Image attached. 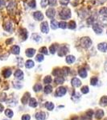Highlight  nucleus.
<instances>
[{"label": "nucleus", "instance_id": "obj_1", "mask_svg": "<svg viewBox=\"0 0 107 120\" xmlns=\"http://www.w3.org/2000/svg\"><path fill=\"white\" fill-rule=\"evenodd\" d=\"M60 17L62 19H69L71 17V11L67 7H64L60 12Z\"/></svg>", "mask_w": 107, "mask_h": 120}, {"label": "nucleus", "instance_id": "obj_46", "mask_svg": "<svg viewBox=\"0 0 107 120\" xmlns=\"http://www.w3.org/2000/svg\"><path fill=\"white\" fill-rule=\"evenodd\" d=\"M31 119V117H30V115H24L22 117V120H30Z\"/></svg>", "mask_w": 107, "mask_h": 120}, {"label": "nucleus", "instance_id": "obj_16", "mask_svg": "<svg viewBox=\"0 0 107 120\" xmlns=\"http://www.w3.org/2000/svg\"><path fill=\"white\" fill-rule=\"evenodd\" d=\"M99 14L104 18H107V7H102L99 11Z\"/></svg>", "mask_w": 107, "mask_h": 120}, {"label": "nucleus", "instance_id": "obj_3", "mask_svg": "<svg viewBox=\"0 0 107 120\" xmlns=\"http://www.w3.org/2000/svg\"><path fill=\"white\" fill-rule=\"evenodd\" d=\"M66 94V89L64 87V86H61L56 90V95L57 97H62Z\"/></svg>", "mask_w": 107, "mask_h": 120}, {"label": "nucleus", "instance_id": "obj_49", "mask_svg": "<svg viewBox=\"0 0 107 120\" xmlns=\"http://www.w3.org/2000/svg\"><path fill=\"white\" fill-rule=\"evenodd\" d=\"M3 111V106L2 104H0V111Z\"/></svg>", "mask_w": 107, "mask_h": 120}, {"label": "nucleus", "instance_id": "obj_9", "mask_svg": "<svg viewBox=\"0 0 107 120\" xmlns=\"http://www.w3.org/2000/svg\"><path fill=\"white\" fill-rule=\"evenodd\" d=\"M71 83L74 87H78V86H80L81 85V82L80 81V79H78L77 78H73L72 79Z\"/></svg>", "mask_w": 107, "mask_h": 120}, {"label": "nucleus", "instance_id": "obj_7", "mask_svg": "<svg viewBox=\"0 0 107 120\" xmlns=\"http://www.w3.org/2000/svg\"><path fill=\"white\" fill-rule=\"evenodd\" d=\"M33 17L37 21H41L44 19V15H43V14L40 11H36V12H35L34 14H33Z\"/></svg>", "mask_w": 107, "mask_h": 120}, {"label": "nucleus", "instance_id": "obj_12", "mask_svg": "<svg viewBox=\"0 0 107 120\" xmlns=\"http://www.w3.org/2000/svg\"><path fill=\"white\" fill-rule=\"evenodd\" d=\"M45 118H46L45 113L43 111L38 112V113H36V119L37 120H44Z\"/></svg>", "mask_w": 107, "mask_h": 120}, {"label": "nucleus", "instance_id": "obj_6", "mask_svg": "<svg viewBox=\"0 0 107 120\" xmlns=\"http://www.w3.org/2000/svg\"><path fill=\"white\" fill-rule=\"evenodd\" d=\"M68 51H69V48L65 46H63L62 47H61V49L59 50V51H58V55L64 56L68 53Z\"/></svg>", "mask_w": 107, "mask_h": 120}, {"label": "nucleus", "instance_id": "obj_43", "mask_svg": "<svg viewBox=\"0 0 107 120\" xmlns=\"http://www.w3.org/2000/svg\"><path fill=\"white\" fill-rule=\"evenodd\" d=\"M94 21H95L94 18H93V17H90V18H89L88 20H87V23L89 24V25H91V24H93Z\"/></svg>", "mask_w": 107, "mask_h": 120}, {"label": "nucleus", "instance_id": "obj_45", "mask_svg": "<svg viewBox=\"0 0 107 120\" xmlns=\"http://www.w3.org/2000/svg\"><path fill=\"white\" fill-rule=\"evenodd\" d=\"M69 1H70V0H60L61 3L62 5H64V6L68 5V3H69Z\"/></svg>", "mask_w": 107, "mask_h": 120}, {"label": "nucleus", "instance_id": "obj_25", "mask_svg": "<svg viewBox=\"0 0 107 120\" xmlns=\"http://www.w3.org/2000/svg\"><path fill=\"white\" fill-rule=\"evenodd\" d=\"M50 24H51L52 29H53V30H56V29H57L58 27H59V26H58V22L56 20H52Z\"/></svg>", "mask_w": 107, "mask_h": 120}, {"label": "nucleus", "instance_id": "obj_24", "mask_svg": "<svg viewBox=\"0 0 107 120\" xmlns=\"http://www.w3.org/2000/svg\"><path fill=\"white\" fill-rule=\"evenodd\" d=\"M64 82H65V79L61 76H57L55 79V82L57 83V84H62Z\"/></svg>", "mask_w": 107, "mask_h": 120}, {"label": "nucleus", "instance_id": "obj_29", "mask_svg": "<svg viewBox=\"0 0 107 120\" xmlns=\"http://www.w3.org/2000/svg\"><path fill=\"white\" fill-rule=\"evenodd\" d=\"M68 27H69V29H71V30H73V29L76 28V22L75 21L72 20L70 21V22H69V24H68Z\"/></svg>", "mask_w": 107, "mask_h": 120}, {"label": "nucleus", "instance_id": "obj_36", "mask_svg": "<svg viewBox=\"0 0 107 120\" xmlns=\"http://www.w3.org/2000/svg\"><path fill=\"white\" fill-rule=\"evenodd\" d=\"M36 60L37 62H42L44 60V55L42 54H39L36 56Z\"/></svg>", "mask_w": 107, "mask_h": 120}, {"label": "nucleus", "instance_id": "obj_38", "mask_svg": "<svg viewBox=\"0 0 107 120\" xmlns=\"http://www.w3.org/2000/svg\"><path fill=\"white\" fill-rule=\"evenodd\" d=\"M40 53L44 54V55H48V49H47V48L45 47V46H44V47L40 48Z\"/></svg>", "mask_w": 107, "mask_h": 120}, {"label": "nucleus", "instance_id": "obj_26", "mask_svg": "<svg viewBox=\"0 0 107 120\" xmlns=\"http://www.w3.org/2000/svg\"><path fill=\"white\" fill-rule=\"evenodd\" d=\"M3 76L5 77V78H9L10 76H11V69H7L5 70L4 71H3Z\"/></svg>", "mask_w": 107, "mask_h": 120}, {"label": "nucleus", "instance_id": "obj_44", "mask_svg": "<svg viewBox=\"0 0 107 120\" xmlns=\"http://www.w3.org/2000/svg\"><path fill=\"white\" fill-rule=\"evenodd\" d=\"M48 2L50 6H55L56 4V0H48Z\"/></svg>", "mask_w": 107, "mask_h": 120}, {"label": "nucleus", "instance_id": "obj_21", "mask_svg": "<svg viewBox=\"0 0 107 120\" xmlns=\"http://www.w3.org/2000/svg\"><path fill=\"white\" fill-rule=\"evenodd\" d=\"M34 62L32 61V60H28V61L26 62V63H25V67H27V68L30 69V68H32L33 67H34Z\"/></svg>", "mask_w": 107, "mask_h": 120}, {"label": "nucleus", "instance_id": "obj_14", "mask_svg": "<svg viewBox=\"0 0 107 120\" xmlns=\"http://www.w3.org/2000/svg\"><path fill=\"white\" fill-rule=\"evenodd\" d=\"M19 51H20V48H19V46H13L12 47H11V51L12 54H14V55H19Z\"/></svg>", "mask_w": 107, "mask_h": 120}, {"label": "nucleus", "instance_id": "obj_30", "mask_svg": "<svg viewBox=\"0 0 107 120\" xmlns=\"http://www.w3.org/2000/svg\"><path fill=\"white\" fill-rule=\"evenodd\" d=\"M100 104L102 106H107V96H103V97L101 98Z\"/></svg>", "mask_w": 107, "mask_h": 120}, {"label": "nucleus", "instance_id": "obj_20", "mask_svg": "<svg viewBox=\"0 0 107 120\" xmlns=\"http://www.w3.org/2000/svg\"><path fill=\"white\" fill-rule=\"evenodd\" d=\"M29 99H30V94H29V93H26L22 98V102L23 104H26L27 102H28Z\"/></svg>", "mask_w": 107, "mask_h": 120}, {"label": "nucleus", "instance_id": "obj_22", "mask_svg": "<svg viewBox=\"0 0 107 120\" xmlns=\"http://www.w3.org/2000/svg\"><path fill=\"white\" fill-rule=\"evenodd\" d=\"M104 115V112L102 110H98V111L96 112V115H95V117L97 118L98 119H101Z\"/></svg>", "mask_w": 107, "mask_h": 120}, {"label": "nucleus", "instance_id": "obj_47", "mask_svg": "<svg viewBox=\"0 0 107 120\" xmlns=\"http://www.w3.org/2000/svg\"><path fill=\"white\" fill-rule=\"evenodd\" d=\"M5 5V1L4 0H0V7H3Z\"/></svg>", "mask_w": 107, "mask_h": 120}, {"label": "nucleus", "instance_id": "obj_40", "mask_svg": "<svg viewBox=\"0 0 107 120\" xmlns=\"http://www.w3.org/2000/svg\"><path fill=\"white\" fill-rule=\"evenodd\" d=\"M81 92H82L83 94H87V93L89 92V87L87 86H83V87L81 88Z\"/></svg>", "mask_w": 107, "mask_h": 120}, {"label": "nucleus", "instance_id": "obj_4", "mask_svg": "<svg viewBox=\"0 0 107 120\" xmlns=\"http://www.w3.org/2000/svg\"><path fill=\"white\" fill-rule=\"evenodd\" d=\"M40 29H41V31L44 34H47L49 31V27H48V22H44L41 23L40 25Z\"/></svg>", "mask_w": 107, "mask_h": 120}, {"label": "nucleus", "instance_id": "obj_10", "mask_svg": "<svg viewBox=\"0 0 107 120\" xmlns=\"http://www.w3.org/2000/svg\"><path fill=\"white\" fill-rule=\"evenodd\" d=\"M93 30H94V32L96 33V34H102V28L98 24H97V23H95V24L93 25Z\"/></svg>", "mask_w": 107, "mask_h": 120}, {"label": "nucleus", "instance_id": "obj_37", "mask_svg": "<svg viewBox=\"0 0 107 120\" xmlns=\"http://www.w3.org/2000/svg\"><path fill=\"white\" fill-rule=\"evenodd\" d=\"M51 82H52V78L50 76H46L44 79V82L45 84H49Z\"/></svg>", "mask_w": 107, "mask_h": 120}, {"label": "nucleus", "instance_id": "obj_18", "mask_svg": "<svg viewBox=\"0 0 107 120\" xmlns=\"http://www.w3.org/2000/svg\"><path fill=\"white\" fill-rule=\"evenodd\" d=\"M75 57L73 55H69L67 56V58H66V62H67V63H69V64H72V63H73L75 62Z\"/></svg>", "mask_w": 107, "mask_h": 120}, {"label": "nucleus", "instance_id": "obj_27", "mask_svg": "<svg viewBox=\"0 0 107 120\" xmlns=\"http://www.w3.org/2000/svg\"><path fill=\"white\" fill-rule=\"evenodd\" d=\"M45 107L48 110V111H52V110L54 109V105L52 103V102H48L45 103Z\"/></svg>", "mask_w": 107, "mask_h": 120}, {"label": "nucleus", "instance_id": "obj_31", "mask_svg": "<svg viewBox=\"0 0 107 120\" xmlns=\"http://www.w3.org/2000/svg\"><path fill=\"white\" fill-rule=\"evenodd\" d=\"M52 86H50V85H47L45 88H44V92L46 94H50V93H52Z\"/></svg>", "mask_w": 107, "mask_h": 120}, {"label": "nucleus", "instance_id": "obj_17", "mask_svg": "<svg viewBox=\"0 0 107 120\" xmlns=\"http://www.w3.org/2000/svg\"><path fill=\"white\" fill-rule=\"evenodd\" d=\"M28 102H29V106H32V107H36L38 105L37 101H36V99H35V98H30Z\"/></svg>", "mask_w": 107, "mask_h": 120}, {"label": "nucleus", "instance_id": "obj_34", "mask_svg": "<svg viewBox=\"0 0 107 120\" xmlns=\"http://www.w3.org/2000/svg\"><path fill=\"white\" fill-rule=\"evenodd\" d=\"M56 47L57 46L56 44H52V45L49 47V51L51 52V54H55L56 53Z\"/></svg>", "mask_w": 107, "mask_h": 120}, {"label": "nucleus", "instance_id": "obj_48", "mask_svg": "<svg viewBox=\"0 0 107 120\" xmlns=\"http://www.w3.org/2000/svg\"><path fill=\"white\" fill-rule=\"evenodd\" d=\"M12 41H13V39H12V38H10V39H8L7 42H6V43H7V44H9V43H11V42H12Z\"/></svg>", "mask_w": 107, "mask_h": 120}, {"label": "nucleus", "instance_id": "obj_42", "mask_svg": "<svg viewBox=\"0 0 107 120\" xmlns=\"http://www.w3.org/2000/svg\"><path fill=\"white\" fill-rule=\"evenodd\" d=\"M41 7H47V5L48 4V0H42L41 1Z\"/></svg>", "mask_w": 107, "mask_h": 120}, {"label": "nucleus", "instance_id": "obj_15", "mask_svg": "<svg viewBox=\"0 0 107 120\" xmlns=\"http://www.w3.org/2000/svg\"><path fill=\"white\" fill-rule=\"evenodd\" d=\"M35 53H36V50L33 49V48H29L26 51V55L29 58L32 57L35 55Z\"/></svg>", "mask_w": 107, "mask_h": 120}, {"label": "nucleus", "instance_id": "obj_33", "mask_svg": "<svg viewBox=\"0 0 107 120\" xmlns=\"http://www.w3.org/2000/svg\"><path fill=\"white\" fill-rule=\"evenodd\" d=\"M5 115L7 116V117H9V118H12L13 117V111H11V109H7L5 111Z\"/></svg>", "mask_w": 107, "mask_h": 120}, {"label": "nucleus", "instance_id": "obj_35", "mask_svg": "<svg viewBox=\"0 0 107 120\" xmlns=\"http://www.w3.org/2000/svg\"><path fill=\"white\" fill-rule=\"evenodd\" d=\"M58 26H59L60 28H62V29H65L68 27V24L65 22H64V21L58 23Z\"/></svg>", "mask_w": 107, "mask_h": 120}, {"label": "nucleus", "instance_id": "obj_50", "mask_svg": "<svg viewBox=\"0 0 107 120\" xmlns=\"http://www.w3.org/2000/svg\"><path fill=\"white\" fill-rule=\"evenodd\" d=\"M106 34H107V31H106Z\"/></svg>", "mask_w": 107, "mask_h": 120}, {"label": "nucleus", "instance_id": "obj_11", "mask_svg": "<svg viewBox=\"0 0 107 120\" xmlns=\"http://www.w3.org/2000/svg\"><path fill=\"white\" fill-rule=\"evenodd\" d=\"M15 77L19 80H22L23 79V72L20 70H17L15 72Z\"/></svg>", "mask_w": 107, "mask_h": 120}, {"label": "nucleus", "instance_id": "obj_8", "mask_svg": "<svg viewBox=\"0 0 107 120\" xmlns=\"http://www.w3.org/2000/svg\"><path fill=\"white\" fill-rule=\"evenodd\" d=\"M98 48L100 51L106 52L107 51V43L106 42H102V43H99L98 46Z\"/></svg>", "mask_w": 107, "mask_h": 120}, {"label": "nucleus", "instance_id": "obj_13", "mask_svg": "<svg viewBox=\"0 0 107 120\" xmlns=\"http://www.w3.org/2000/svg\"><path fill=\"white\" fill-rule=\"evenodd\" d=\"M3 28H4L5 30H7V31H12V25H11V22H5L4 24H3Z\"/></svg>", "mask_w": 107, "mask_h": 120}, {"label": "nucleus", "instance_id": "obj_39", "mask_svg": "<svg viewBox=\"0 0 107 120\" xmlns=\"http://www.w3.org/2000/svg\"><path fill=\"white\" fill-rule=\"evenodd\" d=\"M98 81V78H96V77H93V78L91 79V84H92L93 86V85H97Z\"/></svg>", "mask_w": 107, "mask_h": 120}, {"label": "nucleus", "instance_id": "obj_28", "mask_svg": "<svg viewBox=\"0 0 107 120\" xmlns=\"http://www.w3.org/2000/svg\"><path fill=\"white\" fill-rule=\"evenodd\" d=\"M32 38L36 42H40V40H41V37H40V36L37 34H33L32 35Z\"/></svg>", "mask_w": 107, "mask_h": 120}, {"label": "nucleus", "instance_id": "obj_5", "mask_svg": "<svg viewBox=\"0 0 107 120\" xmlns=\"http://www.w3.org/2000/svg\"><path fill=\"white\" fill-rule=\"evenodd\" d=\"M46 15H47V16H48V18H49V19H53L54 17H55V15H56V11H55V9H53V8H49L47 11V12H46Z\"/></svg>", "mask_w": 107, "mask_h": 120}, {"label": "nucleus", "instance_id": "obj_2", "mask_svg": "<svg viewBox=\"0 0 107 120\" xmlns=\"http://www.w3.org/2000/svg\"><path fill=\"white\" fill-rule=\"evenodd\" d=\"M81 44L84 48H89L90 46L92 45V40H91L89 37H84V38H81Z\"/></svg>", "mask_w": 107, "mask_h": 120}, {"label": "nucleus", "instance_id": "obj_41", "mask_svg": "<svg viewBox=\"0 0 107 120\" xmlns=\"http://www.w3.org/2000/svg\"><path fill=\"white\" fill-rule=\"evenodd\" d=\"M29 6H30L32 8H35V7H36V3L35 0H32V1L29 3Z\"/></svg>", "mask_w": 107, "mask_h": 120}, {"label": "nucleus", "instance_id": "obj_19", "mask_svg": "<svg viewBox=\"0 0 107 120\" xmlns=\"http://www.w3.org/2000/svg\"><path fill=\"white\" fill-rule=\"evenodd\" d=\"M20 34H21V37L23 40H26L27 38H28V32L25 29H21L20 30Z\"/></svg>", "mask_w": 107, "mask_h": 120}, {"label": "nucleus", "instance_id": "obj_32", "mask_svg": "<svg viewBox=\"0 0 107 120\" xmlns=\"http://www.w3.org/2000/svg\"><path fill=\"white\" fill-rule=\"evenodd\" d=\"M42 90V85L40 83H37L34 86V90L36 92H39Z\"/></svg>", "mask_w": 107, "mask_h": 120}, {"label": "nucleus", "instance_id": "obj_23", "mask_svg": "<svg viewBox=\"0 0 107 120\" xmlns=\"http://www.w3.org/2000/svg\"><path fill=\"white\" fill-rule=\"evenodd\" d=\"M79 75L81 77V78H83V79H85V78H86V76H87V71H85V69H81L79 71Z\"/></svg>", "mask_w": 107, "mask_h": 120}]
</instances>
